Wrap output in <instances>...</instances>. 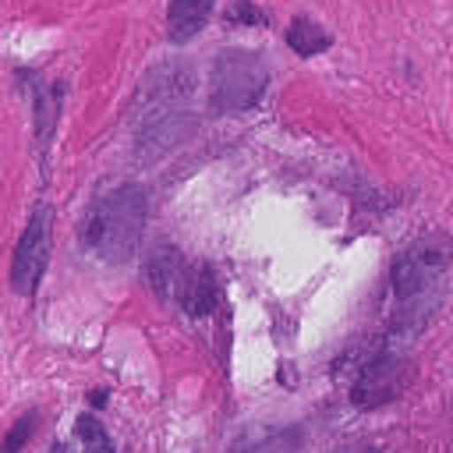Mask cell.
<instances>
[{
	"instance_id": "obj_1",
	"label": "cell",
	"mask_w": 453,
	"mask_h": 453,
	"mask_svg": "<svg viewBox=\"0 0 453 453\" xmlns=\"http://www.w3.org/2000/svg\"><path fill=\"white\" fill-rule=\"evenodd\" d=\"M453 265V244L439 234L414 241L393 262V297L396 322L403 329H418L442 301V280Z\"/></svg>"
},
{
	"instance_id": "obj_2",
	"label": "cell",
	"mask_w": 453,
	"mask_h": 453,
	"mask_svg": "<svg viewBox=\"0 0 453 453\" xmlns=\"http://www.w3.org/2000/svg\"><path fill=\"white\" fill-rule=\"evenodd\" d=\"M145 188L142 184H117L106 195H99L85 219H81V241L88 251H96L103 262H127L138 251L142 226H145Z\"/></svg>"
},
{
	"instance_id": "obj_3",
	"label": "cell",
	"mask_w": 453,
	"mask_h": 453,
	"mask_svg": "<svg viewBox=\"0 0 453 453\" xmlns=\"http://www.w3.org/2000/svg\"><path fill=\"white\" fill-rule=\"evenodd\" d=\"M191 71L184 64H159L142 78L138 88V142H156L159 149L173 145L188 131L191 103Z\"/></svg>"
},
{
	"instance_id": "obj_4",
	"label": "cell",
	"mask_w": 453,
	"mask_h": 453,
	"mask_svg": "<svg viewBox=\"0 0 453 453\" xmlns=\"http://www.w3.org/2000/svg\"><path fill=\"white\" fill-rule=\"evenodd\" d=\"M269 85V71L258 53L251 50H223L212 60L209 78V103L216 113H241L251 110Z\"/></svg>"
},
{
	"instance_id": "obj_5",
	"label": "cell",
	"mask_w": 453,
	"mask_h": 453,
	"mask_svg": "<svg viewBox=\"0 0 453 453\" xmlns=\"http://www.w3.org/2000/svg\"><path fill=\"white\" fill-rule=\"evenodd\" d=\"M50 262V209H35L18 237V248L11 255V287L21 294V297H32L39 280H42V269Z\"/></svg>"
},
{
	"instance_id": "obj_6",
	"label": "cell",
	"mask_w": 453,
	"mask_h": 453,
	"mask_svg": "<svg viewBox=\"0 0 453 453\" xmlns=\"http://www.w3.org/2000/svg\"><path fill=\"white\" fill-rule=\"evenodd\" d=\"M407 379H411V368L400 354H379L354 379L350 400H354V407H382L407 389Z\"/></svg>"
},
{
	"instance_id": "obj_7",
	"label": "cell",
	"mask_w": 453,
	"mask_h": 453,
	"mask_svg": "<svg viewBox=\"0 0 453 453\" xmlns=\"http://www.w3.org/2000/svg\"><path fill=\"white\" fill-rule=\"evenodd\" d=\"M142 273H145L149 290H152L159 301H177L188 265H184V258H180V251H177L173 244L159 241V244H152V248H149Z\"/></svg>"
},
{
	"instance_id": "obj_8",
	"label": "cell",
	"mask_w": 453,
	"mask_h": 453,
	"mask_svg": "<svg viewBox=\"0 0 453 453\" xmlns=\"http://www.w3.org/2000/svg\"><path fill=\"white\" fill-rule=\"evenodd\" d=\"M216 297H219V290H216V280H212L209 265H188L180 294H177V304L191 319H202V315H209L216 308Z\"/></svg>"
},
{
	"instance_id": "obj_9",
	"label": "cell",
	"mask_w": 453,
	"mask_h": 453,
	"mask_svg": "<svg viewBox=\"0 0 453 453\" xmlns=\"http://www.w3.org/2000/svg\"><path fill=\"white\" fill-rule=\"evenodd\" d=\"M209 14H212L209 0H177V4H170L166 7V25H170L166 35H170V42H188L191 35H198Z\"/></svg>"
},
{
	"instance_id": "obj_10",
	"label": "cell",
	"mask_w": 453,
	"mask_h": 453,
	"mask_svg": "<svg viewBox=\"0 0 453 453\" xmlns=\"http://www.w3.org/2000/svg\"><path fill=\"white\" fill-rule=\"evenodd\" d=\"M329 32L322 28V25H315L311 18H294L290 25H287V46L294 50V53H301V57H315V53H322V50H329Z\"/></svg>"
},
{
	"instance_id": "obj_11",
	"label": "cell",
	"mask_w": 453,
	"mask_h": 453,
	"mask_svg": "<svg viewBox=\"0 0 453 453\" xmlns=\"http://www.w3.org/2000/svg\"><path fill=\"white\" fill-rule=\"evenodd\" d=\"M301 442H304V432H301L297 425H290V428L265 432V435H258V439L237 442L234 453H301Z\"/></svg>"
},
{
	"instance_id": "obj_12",
	"label": "cell",
	"mask_w": 453,
	"mask_h": 453,
	"mask_svg": "<svg viewBox=\"0 0 453 453\" xmlns=\"http://www.w3.org/2000/svg\"><path fill=\"white\" fill-rule=\"evenodd\" d=\"M74 428H78V439H81L85 453H113V439H110V432H106V428H103L96 418L81 414Z\"/></svg>"
},
{
	"instance_id": "obj_13",
	"label": "cell",
	"mask_w": 453,
	"mask_h": 453,
	"mask_svg": "<svg viewBox=\"0 0 453 453\" xmlns=\"http://www.w3.org/2000/svg\"><path fill=\"white\" fill-rule=\"evenodd\" d=\"M35 425H39V414L35 411H25L14 425H11V432L4 435V453H18L28 439H32V432H35Z\"/></svg>"
},
{
	"instance_id": "obj_14",
	"label": "cell",
	"mask_w": 453,
	"mask_h": 453,
	"mask_svg": "<svg viewBox=\"0 0 453 453\" xmlns=\"http://www.w3.org/2000/svg\"><path fill=\"white\" fill-rule=\"evenodd\" d=\"M223 18H226V21H248V25H265V14H262L258 7H251V4H230Z\"/></svg>"
},
{
	"instance_id": "obj_15",
	"label": "cell",
	"mask_w": 453,
	"mask_h": 453,
	"mask_svg": "<svg viewBox=\"0 0 453 453\" xmlns=\"http://www.w3.org/2000/svg\"><path fill=\"white\" fill-rule=\"evenodd\" d=\"M336 453H375L372 446H343V449H336Z\"/></svg>"
},
{
	"instance_id": "obj_16",
	"label": "cell",
	"mask_w": 453,
	"mask_h": 453,
	"mask_svg": "<svg viewBox=\"0 0 453 453\" xmlns=\"http://www.w3.org/2000/svg\"><path fill=\"white\" fill-rule=\"evenodd\" d=\"M46 453H71V449H67V442H53Z\"/></svg>"
}]
</instances>
